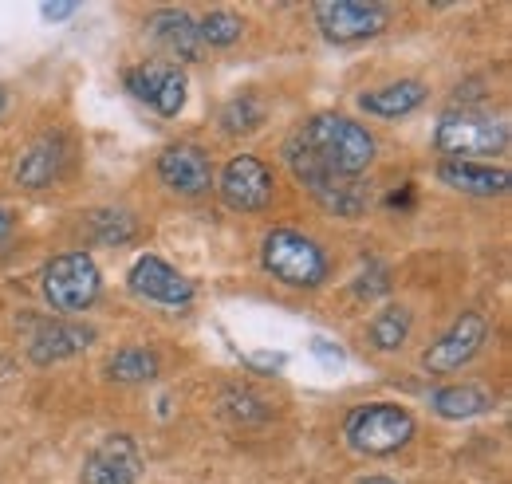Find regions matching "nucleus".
<instances>
[{"instance_id": "nucleus-1", "label": "nucleus", "mask_w": 512, "mask_h": 484, "mask_svg": "<svg viewBox=\"0 0 512 484\" xmlns=\"http://www.w3.org/2000/svg\"><path fill=\"white\" fill-rule=\"evenodd\" d=\"M288 146L335 178H363L375 162L371 130L347 115H312L288 138Z\"/></svg>"}, {"instance_id": "nucleus-2", "label": "nucleus", "mask_w": 512, "mask_h": 484, "mask_svg": "<svg viewBox=\"0 0 512 484\" xmlns=\"http://www.w3.org/2000/svg\"><path fill=\"white\" fill-rule=\"evenodd\" d=\"M505 146L509 126L473 107H453L434 126V150L442 162H481L489 154H505Z\"/></svg>"}, {"instance_id": "nucleus-3", "label": "nucleus", "mask_w": 512, "mask_h": 484, "mask_svg": "<svg viewBox=\"0 0 512 484\" xmlns=\"http://www.w3.org/2000/svg\"><path fill=\"white\" fill-rule=\"evenodd\" d=\"M414 414L394 402H363L343 418V437L363 457H390L410 445L414 437Z\"/></svg>"}, {"instance_id": "nucleus-4", "label": "nucleus", "mask_w": 512, "mask_h": 484, "mask_svg": "<svg viewBox=\"0 0 512 484\" xmlns=\"http://www.w3.org/2000/svg\"><path fill=\"white\" fill-rule=\"evenodd\" d=\"M260 264L288 288H320L327 280V252L296 229H272L260 244Z\"/></svg>"}, {"instance_id": "nucleus-5", "label": "nucleus", "mask_w": 512, "mask_h": 484, "mask_svg": "<svg viewBox=\"0 0 512 484\" xmlns=\"http://www.w3.org/2000/svg\"><path fill=\"white\" fill-rule=\"evenodd\" d=\"M40 292H44V300L52 303V311H60V315L87 311L103 292L99 264L87 252H60V256H52L44 264Z\"/></svg>"}, {"instance_id": "nucleus-6", "label": "nucleus", "mask_w": 512, "mask_h": 484, "mask_svg": "<svg viewBox=\"0 0 512 484\" xmlns=\"http://www.w3.org/2000/svg\"><path fill=\"white\" fill-rule=\"evenodd\" d=\"M284 162H288L292 178L304 185L327 213H335V217H363V213H367L363 178H335V174L320 170L316 162H308L304 154H296L288 142H284Z\"/></svg>"}, {"instance_id": "nucleus-7", "label": "nucleus", "mask_w": 512, "mask_h": 484, "mask_svg": "<svg viewBox=\"0 0 512 484\" xmlns=\"http://www.w3.org/2000/svg\"><path fill=\"white\" fill-rule=\"evenodd\" d=\"M127 91L138 99V103H146L154 115H162V119H178L182 107H186L190 79H186V71H182L178 63L146 60L127 71Z\"/></svg>"}, {"instance_id": "nucleus-8", "label": "nucleus", "mask_w": 512, "mask_h": 484, "mask_svg": "<svg viewBox=\"0 0 512 484\" xmlns=\"http://www.w3.org/2000/svg\"><path fill=\"white\" fill-rule=\"evenodd\" d=\"M312 12H316V24L331 44L371 40L390 24V8L375 4V0H323Z\"/></svg>"}, {"instance_id": "nucleus-9", "label": "nucleus", "mask_w": 512, "mask_h": 484, "mask_svg": "<svg viewBox=\"0 0 512 484\" xmlns=\"http://www.w3.org/2000/svg\"><path fill=\"white\" fill-rule=\"evenodd\" d=\"M485 339H489V319L481 311H461L446 331L422 351V366L430 374H453V370H461L465 363L477 359Z\"/></svg>"}, {"instance_id": "nucleus-10", "label": "nucleus", "mask_w": 512, "mask_h": 484, "mask_svg": "<svg viewBox=\"0 0 512 484\" xmlns=\"http://www.w3.org/2000/svg\"><path fill=\"white\" fill-rule=\"evenodd\" d=\"M217 193H221V201H225L229 209H237V213H260V209L272 205L276 182H272V170H268L260 158L237 154V158L225 162V170H221V178H217Z\"/></svg>"}, {"instance_id": "nucleus-11", "label": "nucleus", "mask_w": 512, "mask_h": 484, "mask_svg": "<svg viewBox=\"0 0 512 484\" xmlns=\"http://www.w3.org/2000/svg\"><path fill=\"white\" fill-rule=\"evenodd\" d=\"M130 292L142 296L150 303H162V307H186L193 303V280L182 276L174 264H166L162 256H138L130 264Z\"/></svg>"}, {"instance_id": "nucleus-12", "label": "nucleus", "mask_w": 512, "mask_h": 484, "mask_svg": "<svg viewBox=\"0 0 512 484\" xmlns=\"http://www.w3.org/2000/svg\"><path fill=\"white\" fill-rule=\"evenodd\" d=\"M158 178L166 189L182 193V197H201L213 189V162L201 146L193 142H174L158 154Z\"/></svg>"}, {"instance_id": "nucleus-13", "label": "nucleus", "mask_w": 512, "mask_h": 484, "mask_svg": "<svg viewBox=\"0 0 512 484\" xmlns=\"http://www.w3.org/2000/svg\"><path fill=\"white\" fill-rule=\"evenodd\" d=\"M138 473H142V453L127 433L103 437L83 461V484H134Z\"/></svg>"}, {"instance_id": "nucleus-14", "label": "nucleus", "mask_w": 512, "mask_h": 484, "mask_svg": "<svg viewBox=\"0 0 512 484\" xmlns=\"http://www.w3.org/2000/svg\"><path fill=\"white\" fill-rule=\"evenodd\" d=\"M95 343V331L87 323H75V319H52L44 327H36V335L28 339V359L36 366H52L83 355L87 347Z\"/></svg>"}, {"instance_id": "nucleus-15", "label": "nucleus", "mask_w": 512, "mask_h": 484, "mask_svg": "<svg viewBox=\"0 0 512 484\" xmlns=\"http://www.w3.org/2000/svg\"><path fill=\"white\" fill-rule=\"evenodd\" d=\"M146 32H150V40L162 48V52H170L174 60H201L205 56V44H201V36H197V20H193L190 12H182V8H158L150 20H146Z\"/></svg>"}, {"instance_id": "nucleus-16", "label": "nucleus", "mask_w": 512, "mask_h": 484, "mask_svg": "<svg viewBox=\"0 0 512 484\" xmlns=\"http://www.w3.org/2000/svg\"><path fill=\"white\" fill-rule=\"evenodd\" d=\"M67 170V142L60 134H44L36 138L20 162H16V182L24 189H52V185L64 178Z\"/></svg>"}, {"instance_id": "nucleus-17", "label": "nucleus", "mask_w": 512, "mask_h": 484, "mask_svg": "<svg viewBox=\"0 0 512 484\" xmlns=\"http://www.w3.org/2000/svg\"><path fill=\"white\" fill-rule=\"evenodd\" d=\"M438 182L469 193V197H501L509 193V170L489 166V162H438Z\"/></svg>"}, {"instance_id": "nucleus-18", "label": "nucleus", "mask_w": 512, "mask_h": 484, "mask_svg": "<svg viewBox=\"0 0 512 484\" xmlns=\"http://www.w3.org/2000/svg\"><path fill=\"white\" fill-rule=\"evenodd\" d=\"M426 83L422 79H394V83H383V87H371L359 95V107L375 119H406L414 115L422 103H426Z\"/></svg>"}, {"instance_id": "nucleus-19", "label": "nucleus", "mask_w": 512, "mask_h": 484, "mask_svg": "<svg viewBox=\"0 0 512 484\" xmlns=\"http://www.w3.org/2000/svg\"><path fill=\"white\" fill-rule=\"evenodd\" d=\"M489 406H493V398H489L481 386H473V382H461V386L453 382V386H442V390L430 394V410H434L438 418H446V422L481 418Z\"/></svg>"}, {"instance_id": "nucleus-20", "label": "nucleus", "mask_w": 512, "mask_h": 484, "mask_svg": "<svg viewBox=\"0 0 512 484\" xmlns=\"http://www.w3.org/2000/svg\"><path fill=\"white\" fill-rule=\"evenodd\" d=\"M107 378L111 382H123V386H142V382H154L158 378V355L146 351V347H123L107 359Z\"/></svg>"}, {"instance_id": "nucleus-21", "label": "nucleus", "mask_w": 512, "mask_h": 484, "mask_svg": "<svg viewBox=\"0 0 512 484\" xmlns=\"http://www.w3.org/2000/svg\"><path fill=\"white\" fill-rule=\"evenodd\" d=\"M410 327H414V315H410L402 303H394V307H383V311L371 319L367 339H371L375 351H398V347L410 339Z\"/></svg>"}, {"instance_id": "nucleus-22", "label": "nucleus", "mask_w": 512, "mask_h": 484, "mask_svg": "<svg viewBox=\"0 0 512 484\" xmlns=\"http://www.w3.org/2000/svg\"><path fill=\"white\" fill-rule=\"evenodd\" d=\"M241 32H245V20L229 8H213L197 20V36L205 48H233L241 40Z\"/></svg>"}, {"instance_id": "nucleus-23", "label": "nucleus", "mask_w": 512, "mask_h": 484, "mask_svg": "<svg viewBox=\"0 0 512 484\" xmlns=\"http://www.w3.org/2000/svg\"><path fill=\"white\" fill-rule=\"evenodd\" d=\"M134 217L123 209H103V213H91V237L99 244H127L134 237Z\"/></svg>"}, {"instance_id": "nucleus-24", "label": "nucleus", "mask_w": 512, "mask_h": 484, "mask_svg": "<svg viewBox=\"0 0 512 484\" xmlns=\"http://www.w3.org/2000/svg\"><path fill=\"white\" fill-rule=\"evenodd\" d=\"M260 122H264V107H260L256 95H241L221 111V130L225 134H253Z\"/></svg>"}, {"instance_id": "nucleus-25", "label": "nucleus", "mask_w": 512, "mask_h": 484, "mask_svg": "<svg viewBox=\"0 0 512 484\" xmlns=\"http://www.w3.org/2000/svg\"><path fill=\"white\" fill-rule=\"evenodd\" d=\"M75 12H79V4H44V8H40L44 20H71Z\"/></svg>"}, {"instance_id": "nucleus-26", "label": "nucleus", "mask_w": 512, "mask_h": 484, "mask_svg": "<svg viewBox=\"0 0 512 484\" xmlns=\"http://www.w3.org/2000/svg\"><path fill=\"white\" fill-rule=\"evenodd\" d=\"M8 233H12V213H8V209H0V241H4Z\"/></svg>"}, {"instance_id": "nucleus-27", "label": "nucleus", "mask_w": 512, "mask_h": 484, "mask_svg": "<svg viewBox=\"0 0 512 484\" xmlns=\"http://www.w3.org/2000/svg\"><path fill=\"white\" fill-rule=\"evenodd\" d=\"M359 484H398V481H390V477H367V481H359Z\"/></svg>"}, {"instance_id": "nucleus-28", "label": "nucleus", "mask_w": 512, "mask_h": 484, "mask_svg": "<svg viewBox=\"0 0 512 484\" xmlns=\"http://www.w3.org/2000/svg\"><path fill=\"white\" fill-rule=\"evenodd\" d=\"M4 107H8V95H4V87H0V115H4Z\"/></svg>"}]
</instances>
